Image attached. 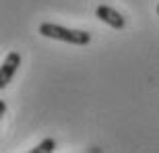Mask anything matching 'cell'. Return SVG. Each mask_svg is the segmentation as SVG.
<instances>
[{
  "label": "cell",
  "mask_w": 159,
  "mask_h": 153,
  "mask_svg": "<svg viewBox=\"0 0 159 153\" xmlns=\"http://www.w3.org/2000/svg\"><path fill=\"white\" fill-rule=\"evenodd\" d=\"M39 35L50 37V39H58V41H66L72 46H87L91 41V33L83 29H68L62 25L56 23H41L39 25Z\"/></svg>",
  "instance_id": "1"
},
{
  "label": "cell",
  "mask_w": 159,
  "mask_h": 153,
  "mask_svg": "<svg viewBox=\"0 0 159 153\" xmlns=\"http://www.w3.org/2000/svg\"><path fill=\"white\" fill-rule=\"evenodd\" d=\"M21 66V54L19 52H8L6 58L2 60V71H0V89H4L12 81V76L17 75Z\"/></svg>",
  "instance_id": "2"
},
{
  "label": "cell",
  "mask_w": 159,
  "mask_h": 153,
  "mask_svg": "<svg viewBox=\"0 0 159 153\" xmlns=\"http://www.w3.org/2000/svg\"><path fill=\"white\" fill-rule=\"evenodd\" d=\"M95 17L99 19V21H103L106 25H110L112 29H124V25H126V19H124L116 8H112V6H107V4L97 6Z\"/></svg>",
  "instance_id": "3"
},
{
  "label": "cell",
  "mask_w": 159,
  "mask_h": 153,
  "mask_svg": "<svg viewBox=\"0 0 159 153\" xmlns=\"http://www.w3.org/2000/svg\"><path fill=\"white\" fill-rule=\"evenodd\" d=\"M54 149H56V141L54 139H43L39 145H35L31 149V153H52Z\"/></svg>",
  "instance_id": "4"
},
{
  "label": "cell",
  "mask_w": 159,
  "mask_h": 153,
  "mask_svg": "<svg viewBox=\"0 0 159 153\" xmlns=\"http://www.w3.org/2000/svg\"><path fill=\"white\" fill-rule=\"evenodd\" d=\"M4 114H6V104L0 101V116H4Z\"/></svg>",
  "instance_id": "5"
},
{
  "label": "cell",
  "mask_w": 159,
  "mask_h": 153,
  "mask_svg": "<svg viewBox=\"0 0 159 153\" xmlns=\"http://www.w3.org/2000/svg\"><path fill=\"white\" fill-rule=\"evenodd\" d=\"M157 15H159V4H157Z\"/></svg>",
  "instance_id": "6"
}]
</instances>
